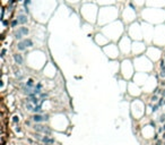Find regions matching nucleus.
I'll return each mask as SVG.
<instances>
[{"instance_id": "20", "label": "nucleus", "mask_w": 165, "mask_h": 145, "mask_svg": "<svg viewBox=\"0 0 165 145\" xmlns=\"http://www.w3.org/2000/svg\"><path fill=\"white\" fill-rule=\"evenodd\" d=\"M48 96H49V93H44V92H42L41 94L38 95V98H40L41 100H44V99H46Z\"/></svg>"}, {"instance_id": "9", "label": "nucleus", "mask_w": 165, "mask_h": 145, "mask_svg": "<svg viewBox=\"0 0 165 145\" xmlns=\"http://www.w3.org/2000/svg\"><path fill=\"white\" fill-rule=\"evenodd\" d=\"M95 2L101 6H110V5L114 4V1H112V0H95Z\"/></svg>"}, {"instance_id": "33", "label": "nucleus", "mask_w": 165, "mask_h": 145, "mask_svg": "<svg viewBox=\"0 0 165 145\" xmlns=\"http://www.w3.org/2000/svg\"><path fill=\"white\" fill-rule=\"evenodd\" d=\"M163 130L165 132V124H163Z\"/></svg>"}, {"instance_id": "26", "label": "nucleus", "mask_w": 165, "mask_h": 145, "mask_svg": "<svg viewBox=\"0 0 165 145\" xmlns=\"http://www.w3.org/2000/svg\"><path fill=\"white\" fill-rule=\"evenodd\" d=\"M151 126H153L154 128H155V127H156V122H155V121H153V120H152V121H151Z\"/></svg>"}, {"instance_id": "5", "label": "nucleus", "mask_w": 165, "mask_h": 145, "mask_svg": "<svg viewBox=\"0 0 165 145\" xmlns=\"http://www.w3.org/2000/svg\"><path fill=\"white\" fill-rule=\"evenodd\" d=\"M49 119H50V114H34L32 117V120L34 122H44V121H48Z\"/></svg>"}, {"instance_id": "29", "label": "nucleus", "mask_w": 165, "mask_h": 145, "mask_svg": "<svg viewBox=\"0 0 165 145\" xmlns=\"http://www.w3.org/2000/svg\"><path fill=\"white\" fill-rule=\"evenodd\" d=\"M164 130H163V126L162 127H158V133H163Z\"/></svg>"}, {"instance_id": "3", "label": "nucleus", "mask_w": 165, "mask_h": 145, "mask_svg": "<svg viewBox=\"0 0 165 145\" xmlns=\"http://www.w3.org/2000/svg\"><path fill=\"white\" fill-rule=\"evenodd\" d=\"M33 128H34V130L36 133H42L44 135H51V133H52L50 127L41 125V122H35V125L33 126Z\"/></svg>"}, {"instance_id": "13", "label": "nucleus", "mask_w": 165, "mask_h": 145, "mask_svg": "<svg viewBox=\"0 0 165 145\" xmlns=\"http://www.w3.org/2000/svg\"><path fill=\"white\" fill-rule=\"evenodd\" d=\"M16 48H17V50L18 51H26L27 50V48H26L25 43L23 42V40H20V41L17 42V44H16Z\"/></svg>"}, {"instance_id": "19", "label": "nucleus", "mask_w": 165, "mask_h": 145, "mask_svg": "<svg viewBox=\"0 0 165 145\" xmlns=\"http://www.w3.org/2000/svg\"><path fill=\"white\" fill-rule=\"evenodd\" d=\"M159 108H161V107L158 106V103L156 102V103H155L154 106H152V111H153V112H156V111H158Z\"/></svg>"}, {"instance_id": "32", "label": "nucleus", "mask_w": 165, "mask_h": 145, "mask_svg": "<svg viewBox=\"0 0 165 145\" xmlns=\"http://www.w3.org/2000/svg\"><path fill=\"white\" fill-rule=\"evenodd\" d=\"M117 1H118V2H124L126 0H117Z\"/></svg>"}, {"instance_id": "16", "label": "nucleus", "mask_w": 165, "mask_h": 145, "mask_svg": "<svg viewBox=\"0 0 165 145\" xmlns=\"http://www.w3.org/2000/svg\"><path fill=\"white\" fill-rule=\"evenodd\" d=\"M34 103H32V102H26L25 104V109L27 110V111H33V109H34Z\"/></svg>"}, {"instance_id": "12", "label": "nucleus", "mask_w": 165, "mask_h": 145, "mask_svg": "<svg viewBox=\"0 0 165 145\" xmlns=\"http://www.w3.org/2000/svg\"><path fill=\"white\" fill-rule=\"evenodd\" d=\"M19 25V22H18V19L16 18V17H14V18L10 19V28H13V30H16Z\"/></svg>"}, {"instance_id": "14", "label": "nucleus", "mask_w": 165, "mask_h": 145, "mask_svg": "<svg viewBox=\"0 0 165 145\" xmlns=\"http://www.w3.org/2000/svg\"><path fill=\"white\" fill-rule=\"evenodd\" d=\"M18 28H19V30H20V32L23 33V35H24V36H27V35L30 34V28H28V27H27V26H26V25H22V26H19Z\"/></svg>"}, {"instance_id": "8", "label": "nucleus", "mask_w": 165, "mask_h": 145, "mask_svg": "<svg viewBox=\"0 0 165 145\" xmlns=\"http://www.w3.org/2000/svg\"><path fill=\"white\" fill-rule=\"evenodd\" d=\"M13 59L14 61H15V63H17V65H23L24 63V57L20 53H14Z\"/></svg>"}, {"instance_id": "34", "label": "nucleus", "mask_w": 165, "mask_h": 145, "mask_svg": "<svg viewBox=\"0 0 165 145\" xmlns=\"http://www.w3.org/2000/svg\"><path fill=\"white\" fill-rule=\"evenodd\" d=\"M163 145H165V141H164V143H163Z\"/></svg>"}, {"instance_id": "28", "label": "nucleus", "mask_w": 165, "mask_h": 145, "mask_svg": "<svg viewBox=\"0 0 165 145\" xmlns=\"http://www.w3.org/2000/svg\"><path fill=\"white\" fill-rule=\"evenodd\" d=\"M158 139V134H155L154 135V141H157Z\"/></svg>"}, {"instance_id": "17", "label": "nucleus", "mask_w": 165, "mask_h": 145, "mask_svg": "<svg viewBox=\"0 0 165 145\" xmlns=\"http://www.w3.org/2000/svg\"><path fill=\"white\" fill-rule=\"evenodd\" d=\"M132 1L137 7H141L146 4V0H132Z\"/></svg>"}, {"instance_id": "25", "label": "nucleus", "mask_w": 165, "mask_h": 145, "mask_svg": "<svg viewBox=\"0 0 165 145\" xmlns=\"http://www.w3.org/2000/svg\"><path fill=\"white\" fill-rule=\"evenodd\" d=\"M13 121H14V122H18V121H19V118L17 117V116H15V117H14V119H13Z\"/></svg>"}, {"instance_id": "30", "label": "nucleus", "mask_w": 165, "mask_h": 145, "mask_svg": "<svg viewBox=\"0 0 165 145\" xmlns=\"http://www.w3.org/2000/svg\"><path fill=\"white\" fill-rule=\"evenodd\" d=\"M161 95H162V96H164V98H165V90H163V91H162V94H161Z\"/></svg>"}, {"instance_id": "10", "label": "nucleus", "mask_w": 165, "mask_h": 145, "mask_svg": "<svg viewBox=\"0 0 165 145\" xmlns=\"http://www.w3.org/2000/svg\"><path fill=\"white\" fill-rule=\"evenodd\" d=\"M23 42L25 43L27 49H28V48H33V47H34V41H33L31 38H24L23 39Z\"/></svg>"}, {"instance_id": "7", "label": "nucleus", "mask_w": 165, "mask_h": 145, "mask_svg": "<svg viewBox=\"0 0 165 145\" xmlns=\"http://www.w3.org/2000/svg\"><path fill=\"white\" fill-rule=\"evenodd\" d=\"M41 142H42L44 145H53L56 141H54V138L50 137L49 135H45V136H43V137L41 138Z\"/></svg>"}, {"instance_id": "27", "label": "nucleus", "mask_w": 165, "mask_h": 145, "mask_svg": "<svg viewBox=\"0 0 165 145\" xmlns=\"http://www.w3.org/2000/svg\"><path fill=\"white\" fill-rule=\"evenodd\" d=\"M163 144V143H162V141H158V139H157V141H156V143H155V145H162Z\"/></svg>"}, {"instance_id": "23", "label": "nucleus", "mask_w": 165, "mask_h": 145, "mask_svg": "<svg viewBox=\"0 0 165 145\" xmlns=\"http://www.w3.org/2000/svg\"><path fill=\"white\" fill-rule=\"evenodd\" d=\"M158 121H159V122H162V124H165V114H161V116H159Z\"/></svg>"}, {"instance_id": "4", "label": "nucleus", "mask_w": 165, "mask_h": 145, "mask_svg": "<svg viewBox=\"0 0 165 145\" xmlns=\"http://www.w3.org/2000/svg\"><path fill=\"white\" fill-rule=\"evenodd\" d=\"M23 8V7H22ZM16 18L18 19L19 22V25H26V24H28V22H30V18H28V15L24 12V9L23 10H19L18 15L16 16Z\"/></svg>"}, {"instance_id": "21", "label": "nucleus", "mask_w": 165, "mask_h": 145, "mask_svg": "<svg viewBox=\"0 0 165 145\" xmlns=\"http://www.w3.org/2000/svg\"><path fill=\"white\" fill-rule=\"evenodd\" d=\"M158 101V96H157V94H154L151 98V102H154V103H156V102Z\"/></svg>"}, {"instance_id": "1", "label": "nucleus", "mask_w": 165, "mask_h": 145, "mask_svg": "<svg viewBox=\"0 0 165 145\" xmlns=\"http://www.w3.org/2000/svg\"><path fill=\"white\" fill-rule=\"evenodd\" d=\"M122 17H123V20H126L127 23L137 19V6L135 5L132 0H129L124 5L123 10H122Z\"/></svg>"}, {"instance_id": "18", "label": "nucleus", "mask_w": 165, "mask_h": 145, "mask_svg": "<svg viewBox=\"0 0 165 145\" xmlns=\"http://www.w3.org/2000/svg\"><path fill=\"white\" fill-rule=\"evenodd\" d=\"M82 0H66L67 4H70V5H78Z\"/></svg>"}, {"instance_id": "35", "label": "nucleus", "mask_w": 165, "mask_h": 145, "mask_svg": "<svg viewBox=\"0 0 165 145\" xmlns=\"http://www.w3.org/2000/svg\"><path fill=\"white\" fill-rule=\"evenodd\" d=\"M164 59H165V53H164Z\"/></svg>"}, {"instance_id": "2", "label": "nucleus", "mask_w": 165, "mask_h": 145, "mask_svg": "<svg viewBox=\"0 0 165 145\" xmlns=\"http://www.w3.org/2000/svg\"><path fill=\"white\" fill-rule=\"evenodd\" d=\"M97 5L96 2H84L82 6H80V14L82 15V17L85 20L90 22V14L93 15H97L100 10H97Z\"/></svg>"}, {"instance_id": "31", "label": "nucleus", "mask_w": 165, "mask_h": 145, "mask_svg": "<svg viewBox=\"0 0 165 145\" xmlns=\"http://www.w3.org/2000/svg\"><path fill=\"white\" fill-rule=\"evenodd\" d=\"M162 138H163V141H165V132H163V135H162Z\"/></svg>"}, {"instance_id": "15", "label": "nucleus", "mask_w": 165, "mask_h": 145, "mask_svg": "<svg viewBox=\"0 0 165 145\" xmlns=\"http://www.w3.org/2000/svg\"><path fill=\"white\" fill-rule=\"evenodd\" d=\"M25 85L27 86V87L34 88V86H35V82H34V79H33V78H28V79L26 81Z\"/></svg>"}, {"instance_id": "22", "label": "nucleus", "mask_w": 165, "mask_h": 145, "mask_svg": "<svg viewBox=\"0 0 165 145\" xmlns=\"http://www.w3.org/2000/svg\"><path fill=\"white\" fill-rule=\"evenodd\" d=\"M6 53H7V49L6 48H2V49H1V59H4V58H5Z\"/></svg>"}, {"instance_id": "24", "label": "nucleus", "mask_w": 165, "mask_h": 145, "mask_svg": "<svg viewBox=\"0 0 165 145\" xmlns=\"http://www.w3.org/2000/svg\"><path fill=\"white\" fill-rule=\"evenodd\" d=\"M158 76L161 77V78H165V69H161V70H159Z\"/></svg>"}, {"instance_id": "6", "label": "nucleus", "mask_w": 165, "mask_h": 145, "mask_svg": "<svg viewBox=\"0 0 165 145\" xmlns=\"http://www.w3.org/2000/svg\"><path fill=\"white\" fill-rule=\"evenodd\" d=\"M42 90H43V84L41 82H38L35 84L34 88H33V94H35L38 96V95L42 93Z\"/></svg>"}, {"instance_id": "11", "label": "nucleus", "mask_w": 165, "mask_h": 145, "mask_svg": "<svg viewBox=\"0 0 165 145\" xmlns=\"http://www.w3.org/2000/svg\"><path fill=\"white\" fill-rule=\"evenodd\" d=\"M42 104H43V102H41V103H38V104H35L34 106V109H33V114H42L43 112V110H42Z\"/></svg>"}]
</instances>
